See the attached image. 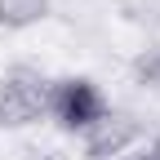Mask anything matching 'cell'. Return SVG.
<instances>
[{"label":"cell","mask_w":160,"mask_h":160,"mask_svg":"<svg viewBox=\"0 0 160 160\" xmlns=\"http://www.w3.org/2000/svg\"><path fill=\"white\" fill-rule=\"evenodd\" d=\"M49 120V80L36 67H9L0 76V129H31Z\"/></svg>","instance_id":"cell-1"},{"label":"cell","mask_w":160,"mask_h":160,"mask_svg":"<svg viewBox=\"0 0 160 160\" xmlns=\"http://www.w3.org/2000/svg\"><path fill=\"white\" fill-rule=\"evenodd\" d=\"M102 111H107V98H102V89H98L89 76L49 80V120L58 129H67V133L80 138Z\"/></svg>","instance_id":"cell-2"},{"label":"cell","mask_w":160,"mask_h":160,"mask_svg":"<svg viewBox=\"0 0 160 160\" xmlns=\"http://www.w3.org/2000/svg\"><path fill=\"white\" fill-rule=\"evenodd\" d=\"M80 147H85L89 160H120L125 151H133L138 147V120H133V111L107 102V111L80 133Z\"/></svg>","instance_id":"cell-3"},{"label":"cell","mask_w":160,"mask_h":160,"mask_svg":"<svg viewBox=\"0 0 160 160\" xmlns=\"http://www.w3.org/2000/svg\"><path fill=\"white\" fill-rule=\"evenodd\" d=\"M49 13H53V0H0V27L5 31L40 27Z\"/></svg>","instance_id":"cell-4"},{"label":"cell","mask_w":160,"mask_h":160,"mask_svg":"<svg viewBox=\"0 0 160 160\" xmlns=\"http://www.w3.org/2000/svg\"><path fill=\"white\" fill-rule=\"evenodd\" d=\"M129 76H133V85L160 93V40H151L147 49H138V58L129 62Z\"/></svg>","instance_id":"cell-5"},{"label":"cell","mask_w":160,"mask_h":160,"mask_svg":"<svg viewBox=\"0 0 160 160\" xmlns=\"http://www.w3.org/2000/svg\"><path fill=\"white\" fill-rule=\"evenodd\" d=\"M120 13L138 27H160V0H120Z\"/></svg>","instance_id":"cell-6"},{"label":"cell","mask_w":160,"mask_h":160,"mask_svg":"<svg viewBox=\"0 0 160 160\" xmlns=\"http://www.w3.org/2000/svg\"><path fill=\"white\" fill-rule=\"evenodd\" d=\"M120 160H156V151H151L147 142H138L133 151H125V156H120Z\"/></svg>","instance_id":"cell-7"},{"label":"cell","mask_w":160,"mask_h":160,"mask_svg":"<svg viewBox=\"0 0 160 160\" xmlns=\"http://www.w3.org/2000/svg\"><path fill=\"white\" fill-rule=\"evenodd\" d=\"M147 147H151V151H156V160H160V133L151 138V142H147Z\"/></svg>","instance_id":"cell-8"}]
</instances>
